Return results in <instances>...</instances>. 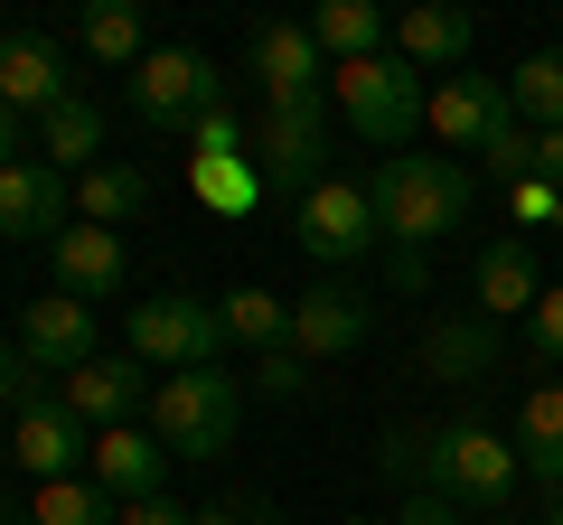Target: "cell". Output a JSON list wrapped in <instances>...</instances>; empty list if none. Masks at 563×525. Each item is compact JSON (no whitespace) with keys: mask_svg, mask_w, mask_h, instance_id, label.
I'll list each match as a JSON object with an SVG mask.
<instances>
[{"mask_svg":"<svg viewBox=\"0 0 563 525\" xmlns=\"http://www.w3.org/2000/svg\"><path fill=\"white\" fill-rule=\"evenodd\" d=\"M376 235L395 244V254H422V244H442L470 225V198H479V179H470L451 150H395V160L376 169Z\"/></svg>","mask_w":563,"mask_h":525,"instance_id":"obj_1","label":"cell"},{"mask_svg":"<svg viewBox=\"0 0 563 525\" xmlns=\"http://www.w3.org/2000/svg\"><path fill=\"white\" fill-rule=\"evenodd\" d=\"M235 423H244V384L225 366H188V376L151 384V442L169 460H225L235 450Z\"/></svg>","mask_w":563,"mask_h":525,"instance_id":"obj_2","label":"cell"},{"mask_svg":"<svg viewBox=\"0 0 563 525\" xmlns=\"http://www.w3.org/2000/svg\"><path fill=\"white\" fill-rule=\"evenodd\" d=\"M329 94H339V122L357 132L366 150H385V160H395V150L422 132V113H432V85H422L395 47H385V57L339 66V76H329Z\"/></svg>","mask_w":563,"mask_h":525,"instance_id":"obj_3","label":"cell"},{"mask_svg":"<svg viewBox=\"0 0 563 525\" xmlns=\"http://www.w3.org/2000/svg\"><path fill=\"white\" fill-rule=\"evenodd\" d=\"M132 113L151 132H198V122L235 113V76H225L207 47H151L132 66Z\"/></svg>","mask_w":563,"mask_h":525,"instance_id":"obj_4","label":"cell"},{"mask_svg":"<svg viewBox=\"0 0 563 525\" xmlns=\"http://www.w3.org/2000/svg\"><path fill=\"white\" fill-rule=\"evenodd\" d=\"M517 442L507 432H488V423H442L432 432V498H451V506H507L517 498Z\"/></svg>","mask_w":563,"mask_h":525,"instance_id":"obj_5","label":"cell"},{"mask_svg":"<svg viewBox=\"0 0 563 525\" xmlns=\"http://www.w3.org/2000/svg\"><path fill=\"white\" fill-rule=\"evenodd\" d=\"M244 150H254L263 188H282V198L301 206L310 188L329 179V169H320V160H329V103H320V94H301V103H263V113H254V142H244Z\"/></svg>","mask_w":563,"mask_h":525,"instance_id":"obj_6","label":"cell"},{"mask_svg":"<svg viewBox=\"0 0 563 525\" xmlns=\"http://www.w3.org/2000/svg\"><path fill=\"white\" fill-rule=\"evenodd\" d=\"M132 357H141V366H169V376H188V366H217V357H225V320H217V301H198V291L132 301Z\"/></svg>","mask_w":563,"mask_h":525,"instance_id":"obj_7","label":"cell"},{"mask_svg":"<svg viewBox=\"0 0 563 525\" xmlns=\"http://www.w3.org/2000/svg\"><path fill=\"white\" fill-rule=\"evenodd\" d=\"M291 235H301V254L320 262V272H347V262H366L376 254V198L366 188H347V179H320L301 206H291Z\"/></svg>","mask_w":563,"mask_h":525,"instance_id":"obj_8","label":"cell"},{"mask_svg":"<svg viewBox=\"0 0 563 525\" xmlns=\"http://www.w3.org/2000/svg\"><path fill=\"white\" fill-rule=\"evenodd\" d=\"M0 460H20L29 479H85V460H95V432L76 423V413L57 404V394H29L20 413H10V450H0Z\"/></svg>","mask_w":563,"mask_h":525,"instance_id":"obj_9","label":"cell"},{"mask_svg":"<svg viewBox=\"0 0 563 525\" xmlns=\"http://www.w3.org/2000/svg\"><path fill=\"white\" fill-rule=\"evenodd\" d=\"M422 132H442L451 150H488L517 132V103H507V76H442L432 85V113H422Z\"/></svg>","mask_w":563,"mask_h":525,"instance_id":"obj_10","label":"cell"},{"mask_svg":"<svg viewBox=\"0 0 563 525\" xmlns=\"http://www.w3.org/2000/svg\"><path fill=\"white\" fill-rule=\"evenodd\" d=\"M366 338H376V301H366L357 282H320V291H301V301H291V347H301L310 366L357 357Z\"/></svg>","mask_w":563,"mask_h":525,"instance_id":"obj_11","label":"cell"},{"mask_svg":"<svg viewBox=\"0 0 563 525\" xmlns=\"http://www.w3.org/2000/svg\"><path fill=\"white\" fill-rule=\"evenodd\" d=\"M20 357L38 366V376H76V366H95V301H66V291H38V301H20Z\"/></svg>","mask_w":563,"mask_h":525,"instance_id":"obj_12","label":"cell"},{"mask_svg":"<svg viewBox=\"0 0 563 525\" xmlns=\"http://www.w3.org/2000/svg\"><path fill=\"white\" fill-rule=\"evenodd\" d=\"M66 94H85L76 66H66V47L38 38V29H10V38H0V103L20 122H38V113H57Z\"/></svg>","mask_w":563,"mask_h":525,"instance_id":"obj_13","label":"cell"},{"mask_svg":"<svg viewBox=\"0 0 563 525\" xmlns=\"http://www.w3.org/2000/svg\"><path fill=\"white\" fill-rule=\"evenodd\" d=\"M66 225H76V188H66L47 160H10V169H0V235L57 244Z\"/></svg>","mask_w":563,"mask_h":525,"instance_id":"obj_14","label":"cell"},{"mask_svg":"<svg viewBox=\"0 0 563 525\" xmlns=\"http://www.w3.org/2000/svg\"><path fill=\"white\" fill-rule=\"evenodd\" d=\"M244 76L263 85V103L320 94V38H310V20H263L254 38H244Z\"/></svg>","mask_w":563,"mask_h":525,"instance_id":"obj_15","label":"cell"},{"mask_svg":"<svg viewBox=\"0 0 563 525\" xmlns=\"http://www.w3.org/2000/svg\"><path fill=\"white\" fill-rule=\"evenodd\" d=\"M57 404L76 413L85 432H122L132 413H151V384H141V357H95L76 376H57Z\"/></svg>","mask_w":563,"mask_h":525,"instance_id":"obj_16","label":"cell"},{"mask_svg":"<svg viewBox=\"0 0 563 525\" xmlns=\"http://www.w3.org/2000/svg\"><path fill=\"white\" fill-rule=\"evenodd\" d=\"M470 47H479V20H470L461 0H422V10L395 20V57L413 66V76H461Z\"/></svg>","mask_w":563,"mask_h":525,"instance_id":"obj_17","label":"cell"},{"mask_svg":"<svg viewBox=\"0 0 563 525\" xmlns=\"http://www.w3.org/2000/svg\"><path fill=\"white\" fill-rule=\"evenodd\" d=\"M536 301H544V282H536V254H526V235H488L479 262H470V310L507 328V320H526Z\"/></svg>","mask_w":563,"mask_h":525,"instance_id":"obj_18","label":"cell"},{"mask_svg":"<svg viewBox=\"0 0 563 525\" xmlns=\"http://www.w3.org/2000/svg\"><path fill=\"white\" fill-rule=\"evenodd\" d=\"M47 262H57V291L66 301H113L122 291V272H132V254H122V235L113 225H66L57 244H47Z\"/></svg>","mask_w":563,"mask_h":525,"instance_id":"obj_19","label":"cell"},{"mask_svg":"<svg viewBox=\"0 0 563 525\" xmlns=\"http://www.w3.org/2000/svg\"><path fill=\"white\" fill-rule=\"evenodd\" d=\"M85 479H95L113 506H132V498H161V479H169V450L151 442L141 423H122V432H95V460H85Z\"/></svg>","mask_w":563,"mask_h":525,"instance_id":"obj_20","label":"cell"},{"mask_svg":"<svg viewBox=\"0 0 563 525\" xmlns=\"http://www.w3.org/2000/svg\"><path fill=\"white\" fill-rule=\"evenodd\" d=\"M498 320H479V310H470V320H432L422 328V376H442V384H479L488 366H498Z\"/></svg>","mask_w":563,"mask_h":525,"instance_id":"obj_21","label":"cell"},{"mask_svg":"<svg viewBox=\"0 0 563 525\" xmlns=\"http://www.w3.org/2000/svg\"><path fill=\"white\" fill-rule=\"evenodd\" d=\"M38 160L57 169V179H66V169H76V179L103 169V103L95 94H66L57 113H38Z\"/></svg>","mask_w":563,"mask_h":525,"instance_id":"obj_22","label":"cell"},{"mask_svg":"<svg viewBox=\"0 0 563 525\" xmlns=\"http://www.w3.org/2000/svg\"><path fill=\"white\" fill-rule=\"evenodd\" d=\"M310 38H320V57L357 66V57H385L395 20H385L376 0H320V10H310Z\"/></svg>","mask_w":563,"mask_h":525,"instance_id":"obj_23","label":"cell"},{"mask_svg":"<svg viewBox=\"0 0 563 525\" xmlns=\"http://www.w3.org/2000/svg\"><path fill=\"white\" fill-rule=\"evenodd\" d=\"M507 442H517V469H536L544 488H563V384H536L526 394Z\"/></svg>","mask_w":563,"mask_h":525,"instance_id":"obj_24","label":"cell"},{"mask_svg":"<svg viewBox=\"0 0 563 525\" xmlns=\"http://www.w3.org/2000/svg\"><path fill=\"white\" fill-rule=\"evenodd\" d=\"M188 188H198V206H217V216H254L263 206V169L244 160V150H188Z\"/></svg>","mask_w":563,"mask_h":525,"instance_id":"obj_25","label":"cell"},{"mask_svg":"<svg viewBox=\"0 0 563 525\" xmlns=\"http://www.w3.org/2000/svg\"><path fill=\"white\" fill-rule=\"evenodd\" d=\"M217 320H225V347H254V357H273V347H291V301L282 291H225L217 301Z\"/></svg>","mask_w":563,"mask_h":525,"instance_id":"obj_26","label":"cell"},{"mask_svg":"<svg viewBox=\"0 0 563 525\" xmlns=\"http://www.w3.org/2000/svg\"><path fill=\"white\" fill-rule=\"evenodd\" d=\"M507 103H517L526 132H563V47H536V57H517V76H507Z\"/></svg>","mask_w":563,"mask_h":525,"instance_id":"obj_27","label":"cell"},{"mask_svg":"<svg viewBox=\"0 0 563 525\" xmlns=\"http://www.w3.org/2000/svg\"><path fill=\"white\" fill-rule=\"evenodd\" d=\"M76 38H85L95 66H141V57H151V29H141L132 0H95V10L76 20Z\"/></svg>","mask_w":563,"mask_h":525,"instance_id":"obj_28","label":"cell"},{"mask_svg":"<svg viewBox=\"0 0 563 525\" xmlns=\"http://www.w3.org/2000/svg\"><path fill=\"white\" fill-rule=\"evenodd\" d=\"M141 206H151V179H141L132 160H103V169L76 179V216L85 225H122V216H141Z\"/></svg>","mask_w":563,"mask_h":525,"instance_id":"obj_29","label":"cell"},{"mask_svg":"<svg viewBox=\"0 0 563 525\" xmlns=\"http://www.w3.org/2000/svg\"><path fill=\"white\" fill-rule=\"evenodd\" d=\"M29 525H122V506L103 498L95 479H47L38 498H29Z\"/></svg>","mask_w":563,"mask_h":525,"instance_id":"obj_30","label":"cell"},{"mask_svg":"<svg viewBox=\"0 0 563 525\" xmlns=\"http://www.w3.org/2000/svg\"><path fill=\"white\" fill-rule=\"evenodd\" d=\"M376 469H385V479H404V488H422V479H432V423H395L376 442Z\"/></svg>","mask_w":563,"mask_h":525,"instance_id":"obj_31","label":"cell"},{"mask_svg":"<svg viewBox=\"0 0 563 525\" xmlns=\"http://www.w3.org/2000/svg\"><path fill=\"white\" fill-rule=\"evenodd\" d=\"M301 384H310V357H301V347H273V357H254V394H273V404H291Z\"/></svg>","mask_w":563,"mask_h":525,"instance_id":"obj_32","label":"cell"},{"mask_svg":"<svg viewBox=\"0 0 563 525\" xmlns=\"http://www.w3.org/2000/svg\"><path fill=\"white\" fill-rule=\"evenodd\" d=\"M507 216H517V225H554L563 216V188L554 179H517V188H507Z\"/></svg>","mask_w":563,"mask_h":525,"instance_id":"obj_33","label":"cell"},{"mask_svg":"<svg viewBox=\"0 0 563 525\" xmlns=\"http://www.w3.org/2000/svg\"><path fill=\"white\" fill-rule=\"evenodd\" d=\"M526 338H536V357H554V366H563V282L544 291L536 310H526Z\"/></svg>","mask_w":563,"mask_h":525,"instance_id":"obj_34","label":"cell"},{"mask_svg":"<svg viewBox=\"0 0 563 525\" xmlns=\"http://www.w3.org/2000/svg\"><path fill=\"white\" fill-rule=\"evenodd\" d=\"M29 376H38V366L20 357V338H0V404H10V413H20L29 394H38V384H29Z\"/></svg>","mask_w":563,"mask_h":525,"instance_id":"obj_35","label":"cell"},{"mask_svg":"<svg viewBox=\"0 0 563 525\" xmlns=\"http://www.w3.org/2000/svg\"><path fill=\"white\" fill-rule=\"evenodd\" d=\"M395 525H470V506H451V498H432V488H413Z\"/></svg>","mask_w":563,"mask_h":525,"instance_id":"obj_36","label":"cell"},{"mask_svg":"<svg viewBox=\"0 0 563 525\" xmlns=\"http://www.w3.org/2000/svg\"><path fill=\"white\" fill-rule=\"evenodd\" d=\"M198 525H282V516H273V498H225V506H207Z\"/></svg>","mask_w":563,"mask_h":525,"instance_id":"obj_37","label":"cell"},{"mask_svg":"<svg viewBox=\"0 0 563 525\" xmlns=\"http://www.w3.org/2000/svg\"><path fill=\"white\" fill-rule=\"evenodd\" d=\"M122 525H198V516H188L179 498H132V506H122Z\"/></svg>","mask_w":563,"mask_h":525,"instance_id":"obj_38","label":"cell"},{"mask_svg":"<svg viewBox=\"0 0 563 525\" xmlns=\"http://www.w3.org/2000/svg\"><path fill=\"white\" fill-rule=\"evenodd\" d=\"M29 132H38V122H20L10 103H0V169H10V160H29Z\"/></svg>","mask_w":563,"mask_h":525,"instance_id":"obj_39","label":"cell"},{"mask_svg":"<svg viewBox=\"0 0 563 525\" xmlns=\"http://www.w3.org/2000/svg\"><path fill=\"white\" fill-rule=\"evenodd\" d=\"M536 179L563 188V132H536Z\"/></svg>","mask_w":563,"mask_h":525,"instance_id":"obj_40","label":"cell"},{"mask_svg":"<svg viewBox=\"0 0 563 525\" xmlns=\"http://www.w3.org/2000/svg\"><path fill=\"white\" fill-rule=\"evenodd\" d=\"M385 254H395V244H385ZM422 282H432V262H422V254H395V291H422Z\"/></svg>","mask_w":563,"mask_h":525,"instance_id":"obj_41","label":"cell"},{"mask_svg":"<svg viewBox=\"0 0 563 525\" xmlns=\"http://www.w3.org/2000/svg\"><path fill=\"white\" fill-rule=\"evenodd\" d=\"M0 525H29V506H10V498H0Z\"/></svg>","mask_w":563,"mask_h":525,"instance_id":"obj_42","label":"cell"},{"mask_svg":"<svg viewBox=\"0 0 563 525\" xmlns=\"http://www.w3.org/2000/svg\"><path fill=\"white\" fill-rule=\"evenodd\" d=\"M544 525H563V498H554V506H544Z\"/></svg>","mask_w":563,"mask_h":525,"instance_id":"obj_43","label":"cell"},{"mask_svg":"<svg viewBox=\"0 0 563 525\" xmlns=\"http://www.w3.org/2000/svg\"><path fill=\"white\" fill-rule=\"evenodd\" d=\"M347 525H395V516H347Z\"/></svg>","mask_w":563,"mask_h":525,"instance_id":"obj_44","label":"cell"},{"mask_svg":"<svg viewBox=\"0 0 563 525\" xmlns=\"http://www.w3.org/2000/svg\"><path fill=\"white\" fill-rule=\"evenodd\" d=\"M0 450H10V442H0Z\"/></svg>","mask_w":563,"mask_h":525,"instance_id":"obj_45","label":"cell"},{"mask_svg":"<svg viewBox=\"0 0 563 525\" xmlns=\"http://www.w3.org/2000/svg\"><path fill=\"white\" fill-rule=\"evenodd\" d=\"M554 225H563V216H554Z\"/></svg>","mask_w":563,"mask_h":525,"instance_id":"obj_46","label":"cell"}]
</instances>
